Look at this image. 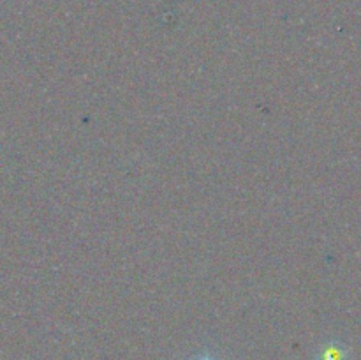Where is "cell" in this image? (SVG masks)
I'll return each instance as SVG.
<instances>
[{"mask_svg": "<svg viewBox=\"0 0 361 360\" xmlns=\"http://www.w3.org/2000/svg\"><path fill=\"white\" fill-rule=\"evenodd\" d=\"M201 360H212V359H201Z\"/></svg>", "mask_w": 361, "mask_h": 360, "instance_id": "6da1fadb", "label": "cell"}]
</instances>
